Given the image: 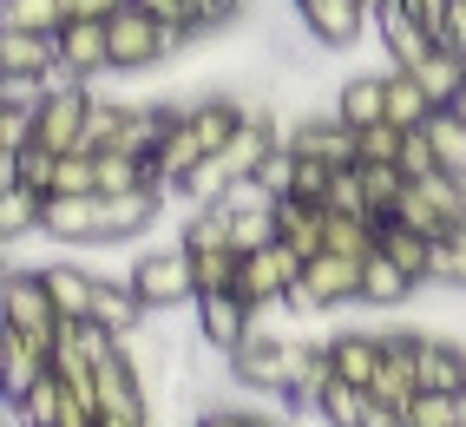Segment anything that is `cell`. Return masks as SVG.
Segmentation results:
<instances>
[{
    "label": "cell",
    "mask_w": 466,
    "mask_h": 427,
    "mask_svg": "<svg viewBox=\"0 0 466 427\" xmlns=\"http://www.w3.org/2000/svg\"><path fill=\"white\" fill-rule=\"evenodd\" d=\"M184 40L191 34H177L171 20L145 14V7H126L112 20V73H151V66H165Z\"/></svg>",
    "instance_id": "obj_1"
},
{
    "label": "cell",
    "mask_w": 466,
    "mask_h": 427,
    "mask_svg": "<svg viewBox=\"0 0 466 427\" xmlns=\"http://www.w3.org/2000/svg\"><path fill=\"white\" fill-rule=\"evenodd\" d=\"M59 302L46 290L40 269H7V283H0V329H20V335H34V342H59Z\"/></svg>",
    "instance_id": "obj_2"
},
{
    "label": "cell",
    "mask_w": 466,
    "mask_h": 427,
    "mask_svg": "<svg viewBox=\"0 0 466 427\" xmlns=\"http://www.w3.org/2000/svg\"><path fill=\"white\" fill-rule=\"evenodd\" d=\"M302 269H309V257L289 250V243L276 237V243H263V250L243 257L237 296H243V302H257V310H283V302L296 296V283H302Z\"/></svg>",
    "instance_id": "obj_3"
},
{
    "label": "cell",
    "mask_w": 466,
    "mask_h": 427,
    "mask_svg": "<svg viewBox=\"0 0 466 427\" xmlns=\"http://www.w3.org/2000/svg\"><path fill=\"white\" fill-rule=\"evenodd\" d=\"M92 86H79V79H59L53 93L40 99V132H34V145L40 151H53V158H66V151H86V126H92Z\"/></svg>",
    "instance_id": "obj_4"
},
{
    "label": "cell",
    "mask_w": 466,
    "mask_h": 427,
    "mask_svg": "<svg viewBox=\"0 0 466 427\" xmlns=\"http://www.w3.org/2000/svg\"><path fill=\"white\" fill-rule=\"evenodd\" d=\"M460 218H466V185H460V178H447V171L408 178L400 210H394V224H414V230H427V237H447Z\"/></svg>",
    "instance_id": "obj_5"
},
{
    "label": "cell",
    "mask_w": 466,
    "mask_h": 427,
    "mask_svg": "<svg viewBox=\"0 0 466 427\" xmlns=\"http://www.w3.org/2000/svg\"><path fill=\"white\" fill-rule=\"evenodd\" d=\"M126 283L138 290V302L151 316L158 310H177V302H198V277H191V257L184 250H151L126 269Z\"/></svg>",
    "instance_id": "obj_6"
},
{
    "label": "cell",
    "mask_w": 466,
    "mask_h": 427,
    "mask_svg": "<svg viewBox=\"0 0 466 427\" xmlns=\"http://www.w3.org/2000/svg\"><path fill=\"white\" fill-rule=\"evenodd\" d=\"M191 310H198V335H204V349H217L224 361H230L243 342H250V335H257V322H263V310H257V302H243L237 290L198 296Z\"/></svg>",
    "instance_id": "obj_7"
},
{
    "label": "cell",
    "mask_w": 466,
    "mask_h": 427,
    "mask_svg": "<svg viewBox=\"0 0 466 427\" xmlns=\"http://www.w3.org/2000/svg\"><path fill=\"white\" fill-rule=\"evenodd\" d=\"M361 269H368V263L335 257V250L309 257L302 283H296V296H289V310H341V302H361Z\"/></svg>",
    "instance_id": "obj_8"
},
{
    "label": "cell",
    "mask_w": 466,
    "mask_h": 427,
    "mask_svg": "<svg viewBox=\"0 0 466 427\" xmlns=\"http://www.w3.org/2000/svg\"><path fill=\"white\" fill-rule=\"evenodd\" d=\"M283 145L296 151V158H316V165H335V171H341V165H361V132H355V126H341L335 106L296 118V126L283 132Z\"/></svg>",
    "instance_id": "obj_9"
},
{
    "label": "cell",
    "mask_w": 466,
    "mask_h": 427,
    "mask_svg": "<svg viewBox=\"0 0 466 427\" xmlns=\"http://www.w3.org/2000/svg\"><path fill=\"white\" fill-rule=\"evenodd\" d=\"M99 421L151 427V402H145V369L132 361V349H118L112 361H99Z\"/></svg>",
    "instance_id": "obj_10"
},
{
    "label": "cell",
    "mask_w": 466,
    "mask_h": 427,
    "mask_svg": "<svg viewBox=\"0 0 466 427\" xmlns=\"http://www.w3.org/2000/svg\"><path fill=\"white\" fill-rule=\"evenodd\" d=\"M112 73V20H66L59 26V79L92 86Z\"/></svg>",
    "instance_id": "obj_11"
},
{
    "label": "cell",
    "mask_w": 466,
    "mask_h": 427,
    "mask_svg": "<svg viewBox=\"0 0 466 427\" xmlns=\"http://www.w3.org/2000/svg\"><path fill=\"white\" fill-rule=\"evenodd\" d=\"M296 14L309 26V40L329 46V53L355 46L368 26H375V7H368V0H296Z\"/></svg>",
    "instance_id": "obj_12"
},
{
    "label": "cell",
    "mask_w": 466,
    "mask_h": 427,
    "mask_svg": "<svg viewBox=\"0 0 466 427\" xmlns=\"http://www.w3.org/2000/svg\"><path fill=\"white\" fill-rule=\"evenodd\" d=\"M0 79L59 86V34H7L0 26Z\"/></svg>",
    "instance_id": "obj_13"
},
{
    "label": "cell",
    "mask_w": 466,
    "mask_h": 427,
    "mask_svg": "<svg viewBox=\"0 0 466 427\" xmlns=\"http://www.w3.org/2000/svg\"><path fill=\"white\" fill-rule=\"evenodd\" d=\"M46 375H53V349L34 342V335H20V329H0V388H7V402H20Z\"/></svg>",
    "instance_id": "obj_14"
},
{
    "label": "cell",
    "mask_w": 466,
    "mask_h": 427,
    "mask_svg": "<svg viewBox=\"0 0 466 427\" xmlns=\"http://www.w3.org/2000/svg\"><path fill=\"white\" fill-rule=\"evenodd\" d=\"M414 375L427 394H466V349L441 335H414Z\"/></svg>",
    "instance_id": "obj_15"
},
{
    "label": "cell",
    "mask_w": 466,
    "mask_h": 427,
    "mask_svg": "<svg viewBox=\"0 0 466 427\" xmlns=\"http://www.w3.org/2000/svg\"><path fill=\"white\" fill-rule=\"evenodd\" d=\"M381 361H388V335H361V329L329 335V369H335V381L368 388V381L381 375Z\"/></svg>",
    "instance_id": "obj_16"
},
{
    "label": "cell",
    "mask_w": 466,
    "mask_h": 427,
    "mask_svg": "<svg viewBox=\"0 0 466 427\" xmlns=\"http://www.w3.org/2000/svg\"><path fill=\"white\" fill-rule=\"evenodd\" d=\"M40 277L59 302V316L66 322H92V302H99V269H86V263H40Z\"/></svg>",
    "instance_id": "obj_17"
},
{
    "label": "cell",
    "mask_w": 466,
    "mask_h": 427,
    "mask_svg": "<svg viewBox=\"0 0 466 427\" xmlns=\"http://www.w3.org/2000/svg\"><path fill=\"white\" fill-rule=\"evenodd\" d=\"M375 20H381V53L394 59V66H420V59H427L433 46H441V40H433L427 26L408 14V7H394V0H381Z\"/></svg>",
    "instance_id": "obj_18"
},
{
    "label": "cell",
    "mask_w": 466,
    "mask_h": 427,
    "mask_svg": "<svg viewBox=\"0 0 466 427\" xmlns=\"http://www.w3.org/2000/svg\"><path fill=\"white\" fill-rule=\"evenodd\" d=\"M368 394L388 408L408 414L414 408V394H420V375H414V335H388V361H381V375L368 381Z\"/></svg>",
    "instance_id": "obj_19"
},
{
    "label": "cell",
    "mask_w": 466,
    "mask_h": 427,
    "mask_svg": "<svg viewBox=\"0 0 466 427\" xmlns=\"http://www.w3.org/2000/svg\"><path fill=\"white\" fill-rule=\"evenodd\" d=\"M276 237L302 257H322L329 250V210L309 204V198H276Z\"/></svg>",
    "instance_id": "obj_20"
},
{
    "label": "cell",
    "mask_w": 466,
    "mask_h": 427,
    "mask_svg": "<svg viewBox=\"0 0 466 427\" xmlns=\"http://www.w3.org/2000/svg\"><path fill=\"white\" fill-rule=\"evenodd\" d=\"M335 118H341V126H355V132L381 126V118H388V73H355L335 93Z\"/></svg>",
    "instance_id": "obj_21"
},
{
    "label": "cell",
    "mask_w": 466,
    "mask_h": 427,
    "mask_svg": "<svg viewBox=\"0 0 466 427\" xmlns=\"http://www.w3.org/2000/svg\"><path fill=\"white\" fill-rule=\"evenodd\" d=\"M204 158H210V145L198 138V126H191V118L177 112V118H171V132H165V145H158V158H151V165H158V178H165V185L177 191V185H184V178H191Z\"/></svg>",
    "instance_id": "obj_22"
},
{
    "label": "cell",
    "mask_w": 466,
    "mask_h": 427,
    "mask_svg": "<svg viewBox=\"0 0 466 427\" xmlns=\"http://www.w3.org/2000/svg\"><path fill=\"white\" fill-rule=\"evenodd\" d=\"M145 302H138V290L132 283H99V302H92V322H106L112 335H118V342H132V335H145Z\"/></svg>",
    "instance_id": "obj_23"
},
{
    "label": "cell",
    "mask_w": 466,
    "mask_h": 427,
    "mask_svg": "<svg viewBox=\"0 0 466 427\" xmlns=\"http://www.w3.org/2000/svg\"><path fill=\"white\" fill-rule=\"evenodd\" d=\"M400 73H414V79L427 86L433 106H453V99L466 93V53H453V46H433L420 66H400Z\"/></svg>",
    "instance_id": "obj_24"
},
{
    "label": "cell",
    "mask_w": 466,
    "mask_h": 427,
    "mask_svg": "<svg viewBox=\"0 0 466 427\" xmlns=\"http://www.w3.org/2000/svg\"><path fill=\"white\" fill-rule=\"evenodd\" d=\"M433 112H441V106L427 99V86H420L414 73H400V66H394V73H388V126H400V132H420Z\"/></svg>",
    "instance_id": "obj_25"
},
{
    "label": "cell",
    "mask_w": 466,
    "mask_h": 427,
    "mask_svg": "<svg viewBox=\"0 0 466 427\" xmlns=\"http://www.w3.org/2000/svg\"><path fill=\"white\" fill-rule=\"evenodd\" d=\"M420 290V277H408L394 257H368V269H361V302H375V310H394V302H408Z\"/></svg>",
    "instance_id": "obj_26"
},
{
    "label": "cell",
    "mask_w": 466,
    "mask_h": 427,
    "mask_svg": "<svg viewBox=\"0 0 466 427\" xmlns=\"http://www.w3.org/2000/svg\"><path fill=\"white\" fill-rule=\"evenodd\" d=\"M381 257H394L408 277L433 283V237L414 230V224H381Z\"/></svg>",
    "instance_id": "obj_27"
},
{
    "label": "cell",
    "mask_w": 466,
    "mask_h": 427,
    "mask_svg": "<svg viewBox=\"0 0 466 427\" xmlns=\"http://www.w3.org/2000/svg\"><path fill=\"white\" fill-rule=\"evenodd\" d=\"M59 408H66V381L46 375L20 394V402H7V427H59Z\"/></svg>",
    "instance_id": "obj_28"
},
{
    "label": "cell",
    "mask_w": 466,
    "mask_h": 427,
    "mask_svg": "<svg viewBox=\"0 0 466 427\" xmlns=\"http://www.w3.org/2000/svg\"><path fill=\"white\" fill-rule=\"evenodd\" d=\"M427 138H433V158H441V171L466 185V118H460L453 106H441V112L427 118Z\"/></svg>",
    "instance_id": "obj_29"
},
{
    "label": "cell",
    "mask_w": 466,
    "mask_h": 427,
    "mask_svg": "<svg viewBox=\"0 0 466 427\" xmlns=\"http://www.w3.org/2000/svg\"><path fill=\"white\" fill-rule=\"evenodd\" d=\"M191 257V277H198V296H217V290H237L243 277V250L230 243H217V250H184Z\"/></svg>",
    "instance_id": "obj_30"
},
{
    "label": "cell",
    "mask_w": 466,
    "mask_h": 427,
    "mask_svg": "<svg viewBox=\"0 0 466 427\" xmlns=\"http://www.w3.org/2000/svg\"><path fill=\"white\" fill-rule=\"evenodd\" d=\"M40 224H46V198H40V191H26V185L0 191V237H7V243L34 237Z\"/></svg>",
    "instance_id": "obj_31"
},
{
    "label": "cell",
    "mask_w": 466,
    "mask_h": 427,
    "mask_svg": "<svg viewBox=\"0 0 466 427\" xmlns=\"http://www.w3.org/2000/svg\"><path fill=\"white\" fill-rule=\"evenodd\" d=\"M0 26H7V34H59L66 7H59V0H0Z\"/></svg>",
    "instance_id": "obj_32"
},
{
    "label": "cell",
    "mask_w": 466,
    "mask_h": 427,
    "mask_svg": "<svg viewBox=\"0 0 466 427\" xmlns=\"http://www.w3.org/2000/svg\"><path fill=\"white\" fill-rule=\"evenodd\" d=\"M361 191H368V210H375V224H394L400 191H408V171H400V165H361Z\"/></svg>",
    "instance_id": "obj_33"
},
{
    "label": "cell",
    "mask_w": 466,
    "mask_h": 427,
    "mask_svg": "<svg viewBox=\"0 0 466 427\" xmlns=\"http://www.w3.org/2000/svg\"><path fill=\"white\" fill-rule=\"evenodd\" d=\"M46 198H99V158H92V151H66V158L53 165Z\"/></svg>",
    "instance_id": "obj_34"
},
{
    "label": "cell",
    "mask_w": 466,
    "mask_h": 427,
    "mask_svg": "<svg viewBox=\"0 0 466 427\" xmlns=\"http://www.w3.org/2000/svg\"><path fill=\"white\" fill-rule=\"evenodd\" d=\"M361 408H368V388H355V381H329L316 394V414L329 427H361Z\"/></svg>",
    "instance_id": "obj_35"
},
{
    "label": "cell",
    "mask_w": 466,
    "mask_h": 427,
    "mask_svg": "<svg viewBox=\"0 0 466 427\" xmlns=\"http://www.w3.org/2000/svg\"><path fill=\"white\" fill-rule=\"evenodd\" d=\"M322 210H335V218H368V224H375V210H368V191H361V165H341V171L329 178Z\"/></svg>",
    "instance_id": "obj_36"
},
{
    "label": "cell",
    "mask_w": 466,
    "mask_h": 427,
    "mask_svg": "<svg viewBox=\"0 0 466 427\" xmlns=\"http://www.w3.org/2000/svg\"><path fill=\"white\" fill-rule=\"evenodd\" d=\"M433 283L466 290V218H460L447 237H433Z\"/></svg>",
    "instance_id": "obj_37"
},
{
    "label": "cell",
    "mask_w": 466,
    "mask_h": 427,
    "mask_svg": "<svg viewBox=\"0 0 466 427\" xmlns=\"http://www.w3.org/2000/svg\"><path fill=\"white\" fill-rule=\"evenodd\" d=\"M408 427H460V394H414L408 408Z\"/></svg>",
    "instance_id": "obj_38"
},
{
    "label": "cell",
    "mask_w": 466,
    "mask_h": 427,
    "mask_svg": "<svg viewBox=\"0 0 466 427\" xmlns=\"http://www.w3.org/2000/svg\"><path fill=\"white\" fill-rule=\"evenodd\" d=\"M400 138H408V132L388 126V118H381V126H368L361 132V165H400Z\"/></svg>",
    "instance_id": "obj_39"
},
{
    "label": "cell",
    "mask_w": 466,
    "mask_h": 427,
    "mask_svg": "<svg viewBox=\"0 0 466 427\" xmlns=\"http://www.w3.org/2000/svg\"><path fill=\"white\" fill-rule=\"evenodd\" d=\"M257 185H263L269 198H289V191H296V151H289V145H276L269 158H263V171H257Z\"/></svg>",
    "instance_id": "obj_40"
},
{
    "label": "cell",
    "mask_w": 466,
    "mask_h": 427,
    "mask_svg": "<svg viewBox=\"0 0 466 427\" xmlns=\"http://www.w3.org/2000/svg\"><path fill=\"white\" fill-rule=\"evenodd\" d=\"M237 14H243V0H191V40L198 34H224Z\"/></svg>",
    "instance_id": "obj_41"
},
{
    "label": "cell",
    "mask_w": 466,
    "mask_h": 427,
    "mask_svg": "<svg viewBox=\"0 0 466 427\" xmlns=\"http://www.w3.org/2000/svg\"><path fill=\"white\" fill-rule=\"evenodd\" d=\"M400 171H408V178H427V171H441V158H433V138H427V126L400 138Z\"/></svg>",
    "instance_id": "obj_42"
},
{
    "label": "cell",
    "mask_w": 466,
    "mask_h": 427,
    "mask_svg": "<svg viewBox=\"0 0 466 427\" xmlns=\"http://www.w3.org/2000/svg\"><path fill=\"white\" fill-rule=\"evenodd\" d=\"M329 178H335V165L296 158V191H289V198H309V204H322V198H329Z\"/></svg>",
    "instance_id": "obj_43"
},
{
    "label": "cell",
    "mask_w": 466,
    "mask_h": 427,
    "mask_svg": "<svg viewBox=\"0 0 466 427\" xmlns=\"http://www.w3.org/2000/svg\"><path fill=\"white\" fill-rule=\"evenodd\" d=\"M198 427H269V414H250V408H224V402H217V408L198 414Z\"/></svg>",
    "instance_id": "obj_44"
},
{
    "label": "cell",
    "mask_w": 466,
    "mask_h": 427,
    "mask_svg": "<svg viewBox=\"0 0 466 427\" xmlns=\"http://www.w3.org/2000/svg\"><path fill=\"white\" fill-rule=\"evenodd\" d=\"M59 7H66V20H118L132 0H59Z\"/></svg>",
    "instance_id": "obj_45"
},
{
    "label": "cell",
    "mask_w": 466,
    "mask_h": 427,
    "mask_svg": "<svg viewBox=\"0 0 466 427\" xmlns=\"http://www.w3.org/2000/svg\"><path fill=\"white\" fill-rule=\"evenodd\" d=\"M132 7H145V14H158V20H171L177 34H191V0H132Z\"/></svg>",
    "instance_id": "obj_46"
},
{
    "label": "cell",
    "mask_w": 466,
    "mask_h": 427,
    "mask_svg": "<svg viewBox=\"0 0 466 427\" xmlns=\"http://www.w3.org/2000/svg\"><path fill=\"white\" fill-rule=\"evenodd\" d=\"M441 46L466 53V0H447V20H441Z\"/></svg>",
    "instance_id": "obj_47"
},
{
    "label": "cell",
    "mask_w": 466,
    "mask_h": 427,
    "mask_svg": "<svg viewBox=\"0 0 466 427\" xmlns=\"http://www.w3.org/2000/svg\"><path fill=\"white\" fill-rule=\"evenodd\" d=\"M453 112H460V118H466V93H460V99H453Z\"/></svg>",
    "instance_id": "obj_48"
},
{
    "label": "cell",
    "mask_w": 466,
    "mask_h": 427,
    "mask_svg": "<svg viewBox=\"0 0 466 427\" xmlns=\"http://www.w3.org/2000/svg\"><path fill=\"white\" fill-rule=\"evenodd\" d=\"M460 427H466V394H460Z\"/></svg>",
    "instance_id": "obj_49"
},
{
    "label": "cell",
    "mask_w": 466,
    "mask_h": 427,
    "mask_svg": "<svg viewBox=\"0 0 466 427\" xmlns=\"http://www.w3.org/2000/svg\"><path fill=\"white\" fill-rule=\"evenodd\" d=\"M99 427H126V421H99Z\"/></svg>",
    "instance_id": "obj_50"
}]
</instances>
